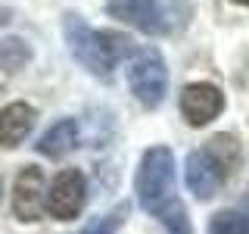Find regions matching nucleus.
Listing matches in <instances>:
<instances>
[{
    "mask_svg": "<svg viewBox=\"0 0 249 234\" xmlns=\"http://www.w3.org/2000/svg\"><path fill=\"white\" fill-rule=\"evenodd\" d=\"M106 16L143 35L162 38L178 31L190 19V3L187 0H106Z\"/></svg>",
    "mask_w": 249,
    "mask_h": 234,
    "instance_id": "f03ea898",
    "label": "nucleus"
},
{
    "mask_svg": "<svg viewBox=\"0 0 249 234\" xmlns=\"http://www.w3.org/2000/svg\"><path fill=\"white\" fill-rule=\"evenodd\" d=\"M31 62V47L22 38H0V69L3 72H22Z\"/></svg>",
    "mask_w": 249,
    "mask_h": 234,
    "instance_id": "f8f14e48",
    "label": "nucleus"
},
{
    "mask_svg": "<svg viewBox=\"0 0 249 234\" xmlns=\"http://www.w3.org/2000/svg\"><path fill=\"white\" fill-rule=\"evenodd\" d=\"M233 3H243V6H249V0H233Z\"/></svg>",
    "mask_w": 249,
    "mask_h": 234,
    "instance_id": "f3484780",
    "label": "nucleus"
},
{
    "mask_svg": "<svg viewBox=\"0 0 249 234\" xmlns=\"http://www.w3.org/2000/svg\"><path fill=\"white\" fill-rule=\"evenodd\" d=\"M162 222H165V228L168 234H193V225H190V218H187L184 213V206H181V200H175L168 209H162Z\"/></svg>",
    "mask_w": 249,
    "mask_h": 234,
    "instance_id": "2eb2a0df",
    "label": "nucleus"
},
{
    "mask_svg": "<svg viewBox=\"0 0 249 234\" xmlns=\"http://www.w3.org/2000/svg\"><path fill=\"white\" fill-rule=\"evenodd\" d=\"M62 35H66V44H69V50H72V57L81 62L93 78H100V81H109V78H112V69L119 66L124 57H134V50H137L128 35H119V31H97L78 13L62 16Z\"/></svg>",
    "mask_w": 249,
    "mask_h": 234,
    "instance_id": "f257e3e1",
    "label": "nucleus"
},
{
    "mask_svg": "<svg viewBox=\"0 0 249 234\" xmlns=\"http://www.w3.org/2000/svg\"><path fill=\"white\" fill-rule=\"evenodd\" d=\"M181 113L193 128H202L224 113V94L212 81H193L181 91Z\"/></svg>",
    "mask_w": 249,
    "mask_h": 234,
    "instance_id": "423d86ee",
    "label": "nucleus"
},
{
    "mask_svg": "<svg viewBox=\"0 0 249 234\" xmlns=\"http://www.w3.org/2000/svg\"><path fill=\"white\" fill-rule=\"evenodd\" d=\"M206 153L215 159V166L224 172V175L231 178V172L240 166V156H243V150H240V140L233 135H215L212 140H206Z\"/></svg>",
    "mask_w": 249,
    "mask_h": 234,
    "instance_id": "9b49d317",
    "label": "nucleus"
},
{
    "mask_svg": "<svg viewBox=\"0 0 249 234\" xmlns=\"http://www.w3.org/2000/svg\"><path fill=\"white\" fill-rule=\"evenodd\" d=\"M78 144V122L75 119H59L53 128H47L41 140L35 144V150L47 156V159H59V156H66L69 150H75Z\"/></svg>",
    "mask_w": 249,
    "mask_h": 234,
    "instance_id": "9d476101",
    "label": "nucleus"
},
{
    "mask_svg": "<svg viewBox=\"0 0 249 234\" xmlns=\"http://www.w3.org/2000/svg\"><path fill=\"white\" fill-rule=\"evenodd\" d=\"M88 200V181L81 169H62L47 191V213L59 222H72L81 215Z\"/></svg>",
    "mask_w": 249,
    "mask_h": 234,
    "instance_id": "39448f33",
    "label": "nucleus"
},
{
    "mask_svg": "<svg viewBox=\"0 0 249 234\" xmlns=\"http://www.w3.org/2000/svg\"><path fill=\"white\" fill-rule=\"evenodd\" d=\"M124 215H128V203H122L119 209H112V213L93 218V222H90V225H84V228L78 231V234H115V231L122 228Z\"/></svg>",
    "mask_w": 249,
    "mask_h": 234,
    "instance_id": "4468645a",
    "label": "nucleus"
},
{
    "mask_svg": "<svg viewBox=\"0 0 249 234\" xmlns=\"http://www.w3.org/2000/svg\"><path fill=\"white\" fill-rule=\"evenodd\" d=\"M237 209H243V215L249 218V197H243V203H240V206H237Z\"/></svg>",
    "mask_w": 249,
    "mask_h": 234,
    "instance_id": "dca6fc26",
    "label": "nucleus"
},
{
    "mask_svg": "<svg viewBox=\"0 0 249 234\" xmlns=\"http://www.w3.org/2000/svg\"><path fill=\"white\" fill-rule=\"evenodd\" d=\"M137 203L153 215H162V209H168L175 203V153L165 144L150 147L140 156L137 178H134Z\"/></svg>",
    "mask_w": 249,
    "mask_h": 234,
    "instance_id": "7ed1b4c3",
    "label": "nucleus"
},
{
    "mask_svg": "<svg viewBox=\"0 0 249 234\" xmlns=\"http://www.w3.org/2000/svg\"><path fill=\"white\" fill-rule=\"evenodd\" d=\"M47 206L44 197V172L37 166H25L16 175V187H13V213L22 222H37Z\"/></svg>",
    "mask_w": 249,
    "mask_h": 234,
    "instance_id": "6e6552de",
    "label": "nucleus"
},
{
    "mask_svg": "<svg viewBox=\"0 0 249 234\" xmlns=\"http://www.w3.org/2000/svg\"><path fill=\"white\" fill-rule=\"evenodd\" d=\"M128 84L140 106L156 109L168 91V66L156 47H140L128 62Z\"/></svg>",
    "mask_w": 249,
    "mask_h": 234,
    "instance_id": "20e7f679",
    "label": "nucleus"
},
{
    "mask_svg": "<svg viewBox=\"0 0 249 234\" xmlns=\"http://www.w3.org/2000/svg\"><path fill=\"white\" fill-rule=\"evenodd\" d=\"M209 234H249V218L243 209H218L209 218Z\"/></svg>",
    "mask_w": 249,
    "mask_h": 234,
    "instance_id": "ddd939ff",
    "label": "nucleus"
},
{
    "mask_svg": "<svg viewBox=\"0 0 249 234\" xmlns=\"http://www.w3.org/2000/svg\"><path fill=\"white\" fill-rule=\"evenodd\" d=\"M31 128H35V106L16 100L0 109V147H19Z\"/></svg>",
    "mask_w": 249,
    "mask_h": 234,
    "instance_id": "1a4fd4ad",
    "label": "nucleus"
},
{
    "mask_svg": "<svg viewBox=\"0 0 249 234\" xmlns=\"http://www.w3.org/2000/svg\"><path fill=\"white\" fill-rule=\"evenodd\" d=\"M184 181H187V187H190V194L196 200H212L215 194L221 191V184L228 181V175L215 166V159L206 153V147H199V150L187 153Z\"/></svg>",
    "mask_w": 249,
    "mask_h": 234,
    "instance_id": "0eeeda50",
    "label": "nucleus"
}]
</instances>
